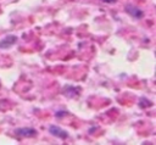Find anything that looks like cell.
<instances>
[{
    "label": "cell",
    "instance_id": "5b68a950",
    "mask_svg": "<svg viewBox=\"0 0 156 145\" xmlns=\"http://www.w3.org/2000/svg\"><path fill=\"white\" fill-rule=\"evenodd\" d=\"M102 2H106V4H113V2H116L117 0H101Z\"/></svg>",
    "mask_w": 156,
    "mask_h": 145
},
{
    "label": "cell",
    "instance_id": "277c9868",
    "mask_svg": "<svg viewBox=\"0 0 156 145\" xmlns=\"http://www.w3.org/2000/svg\"><path fill=\"white\" fill-rule=\"evenodd\" d=\"M16 41H17V37L16 35H6L5 38H2L0 40V49H9Z\"/></svg>",
    "mask_w": 156,
    "mask_h": 145
},
{
    "label": "cell",
    "instance_id": "6da1fadb",
    "mask_svg": "<svg viewBox=\"0 0 156 145\" xmlns=\"http://www.w3.org/2000/svg\"><path fill=\"white\" fill-rule=\"evenodd\" d=\"M49 133L52 134L56 138H60V139H67L68 138L67 130H65V129H62V128H60L57 126H54V124L49 126Z\"/></svg>",
    "mask_w": 156,
    "mask_h": 145
},
{
    "label": "cell",
    "instance_id": "7a4b0ae2",
    "mask_svg": "<svg viewBox=\"0 0 156 145\" xmlns=\"http://www.w3.org/2000/svg\"><path fill=\"white\" fill-rule=\"evenodd\" d=\"M15 133L17 135L22 136V138H34V136H37V130L34 128H28V127L18 128V129L15 130Z\"/></svg>",
    "mask_w": 156,
    "mask_h": 145
},
{
    "label": "cell",
    "instance_id": "3957f363",
    "mask_svg": "<svg viewBox=\"0 0 156 145\" xmlns=\"http://www.w3.org/2000/svg\"><path fill=\"white\" fill-rule=\"evenodd\" d=\"M126 11L132 16V17H134V18H141L143 16H144V12L139 9V7H136L135 5H132V4H128V5H126Z\"/></svg>",
    "mask_w": 156,
    "mask_h": 145
}]
</instances>
